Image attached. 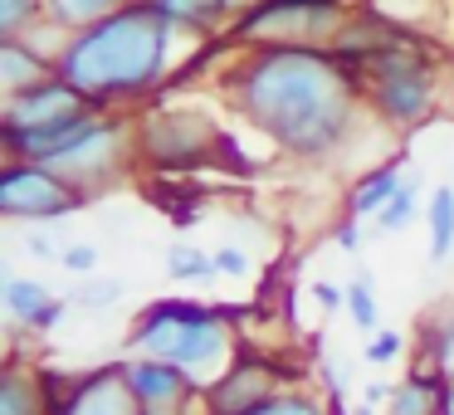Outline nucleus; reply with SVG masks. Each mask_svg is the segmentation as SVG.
I'll use <instances>...</instances> for the list:
<instances>
[{"mask_svg":"<svg viewBox=\"0 0 454 415\" xmlns=\"http://www.w3.org/2000/svg\"><path fill=\"white\" fill-rule=\"evenodd\" d=\"M230 93L259 132L294 157H327L352 128L356 69L317 44H264L230 79Z\"/></svg>","mask_w":454,"mask_h":415,"instance_id":"f257e3e1","label":"nucleus"},{"mask_svg":"<svg viewBox=\"0 0 454 415\" xmlns=\"http://www.w3.org/2000/svg\"><path fill=\"white\" fill-rule=\"evenodd\" d=\"M171 25L157 11V0H132L122 11H113L108 20L79 30L59 50V79H69L83 98H93V108H103L108 98H128L142 93L161 79L167 69V44Z\"/></svg>","mask_w":454,"mask_h":415,"instance_id":"f03ea898","label":"nucleus"},{"mask_svg":"<svg viewBox=\"0 0 454 415\" xmlns=\"http://www.w3.org/2000/svg\"><path fill=\"white\" fill-rule=\"evenodd\" d=\"M132 342L157 362H171L200 381H215V366L230 356V323L206 303H152L132 327Z\"/></svg>","mask_w":454,"mask_h":415,"instance_id":"7ed1b4c3","label":"nucleus"},{"mask_svg":"<svg viewBox=\"0 0 454 415\" xmlns=\"http://www.w3.org/2000/svg\"><path fill=\"white\" fill-rule=\"evenodd\" d=\"M372 74V98L381 108V118H391L395 128H411V122H425L434 108V74L430 59L420 54V40L415 35H395L386 50H376L372 59L362 64Z\"/></svg>","mask_w":454,"mask_h":415,"instance_id":"20e7f679","label":"nucleus"},{"mask_svg":"<svg viewBox=\"0 0 454 415\" xmlns=\"http://www.w3.org/2000/svg\"><path fill=\"white\" fill-rule=\"evenodd\" d=\"M89 206L79 186H69V176H59L54 167L40 161H15L0 171V215L5 220H59Z\"/></svg>","mask_w":454,"mask_h":415,"instance_id":"39448f33","label":"nucleus"},{"mask_svg":"<svg viewBox=\"0 0 454 415\" xmlns=\"http://www.w3.org/2000/svg\"><path fill=\"white\" fill-rule=\"evenodd\" d=\"M342 0H259L239 20V40L264 44H317L337 30Z\"/></svg>","mask_w":454,"mask_h":415,"instance_id":"423d86ee","label":"nucleus"},{"mask_svg":"<svg viewBox=\"0 0 454 415\" xmlns=\"http://www.w3.org/2000/svg\"><path fill=\"white\" fill-rule=\"evenodd\" d=\"M93 113V98H83L69 79H44L25 93H11L5 103V118H0V132H44V128H64V122Z\"/></svg>","mask_w":454,"mask_h":415,"instance_id":"0eeeda50","label":"nucleus"},{"mask_svg":"<svg viewBox=\"0 0 454 415\" xmlns=\"http://www.w3.org/2000/svg\"><path fill=\"white\" fill-rule=\"evenodd\" d=\"M269 395H278V366L269 356H235L230 372H220L215 381L206 386V405L210 415H245L254 405H264Z\"/></svg>","mask_w":454,"mask_h":415,"instance_id":"6e6552de","label":"nucleus"},{"mask_svg":"<svg viewBox=\"0 0 454 415\" xmlns=\"http://www.w3.org/2000/svg\"><path fill=\"white\" fill-rule=\"evenodd\" d=\"M215 142L220 137L196 113H161V118H147V128H142V147L157 167H196L210 157Z\"/></svg>","mask_w":454,"mask_h":415,"instance_id":"1a4fd4ad","label":"nucleus"},{"mask_svg":"<svg viewBox=\"0 0 454 415\" xmlns=\"http://www.w3.org/2000/svg\"><path fill=\"white\" fill-rule=\"evenodd\" d=\"M59 415H142V401L128 381V366H98L69 386Z\"/></svg>","mask_w":454,"mask_h":415,"instance_id":"9d476101","label":"nucleus"},{"mask_svg":"<svg viewBox=\"0 0 454 415\" xmlns=\"http://www.w3.org/2000/svg\"><path fill=\"white\" fill-rule=\"evenodd\" d=\"M128 381L137 391L142 411H181L196 391V376L181 372L171 362H157V356H142V362L128 366Z\"/></svg>","mask_w":454,"mask_h":415,"instance_id":"9b49d317","label":"nucleus"},{"mask_svg":"<svg viewBox=\"0 0 454 415\" xmlns=\"http://www.w3.org/2000/svg\"><path fill=\"white\" fill-rule=\"evenodd\" d=\"M5 308H11L15 323H30V327H54L64 313V303L40 278H5Z\"/></svg>","mask_w":454,"mask_h":415,"instance_id":"f8f14e48","label":"nucleus"},{"mask_svg":"<svg viewBox=\"0 0 454 415\" xmlns=\"http://www.w3.org/2000/svg\"><path fill=\"white\" fill-rule=\"evenodd\" d=\"M0 74H5V89L11 93H25V89H35V83L54 79L59 64H44L30 44H20V35H11V40L0 44Z\"/></svg>","mask_w":454,"mask_h":415,"instance_id":"ddd939ff","label":"nucleus"},{"mask_svg":"<svg viewBox=\"0 0 454 415\" xmlns=\"http://www.w3.org/2000/svg\"><path fill=\"white\" fill-rule=\"evenodd\" d=\"M0 415H50L40 372H20V366H11V372L0 376Z\"/></svg>","mask_w":454,"mask_h":415,"instance_id":"4468645a","label":"nucleus"},{"mask_svg":"<svg viewBox=\"0 0 454 415\" xmlns=\"http://www.w3.org/2000/svg\"><path fill=\"white\" fill-rule=\"evenodd\" d=\"M440 395H444V376L411 372L401 386H391V411L386 415H440Z\"/></svg>","mask_w":454,"mask_h":415,"instance_id":"2eb2a0df","label":"nucleus"},{"mask_svg":"<svg viewBox=\"0 0 454 415\" xmlns=\"http://www.w3.org/2000/svg\"><path fill=\"white\" fill-rule=\"evenodd\" d=\"M44 11L59 30H89V25L108 20L113 11H122V0H44Z\"/></svg>","mask_w":454,"mask_h":415,"instance_id":"dca6fc26","label":"nucleus"},{"mask_svg":"<svg viewBox=\"0 0 454 415\" xmlns=\"http://www.w3.org/2000/svg\"><path fill=\"white\" fill-rule=\"evenodd\" d=\"M401 181H405V176H401L395 167L372 171V176L356 186V196H352V215H381V206L395 196V191H401Z\"/></svg>","mask_w":454,"mask_h":415,"instance_id":"f3484780","label":"nucleus"},{"mask_svg":"<svg viewBox=\"0 0 454 415\" xmlns=\"http://www.w3.org/2000/svg\"><path fill=\"white\" fill-rule=\"evenodd\" d=\"M454 249V186H440L430 196V259H444Z\"/></svg>","mask_w":454,"mask_h":415,"instance_id":"a211bd4d","label":"nucleus"},{"mask_svg":"<svg viewBox=\"0 0 454 415\" xmlns=\"http://www.w3.org/2000/svg\"><path fill=\"white\" fill-rule=\"evenodd\" d=\"M167 274L176 278V284H206V278H215V254H206V249H196V245H171Z\"/></svg>","mask_w":454,"mask_h":415,"instance_id":"6ab92c4d","label":"nucleus"},{"mask_svg":"<svg viewBox=\"0 0 454 415\" xmlns=\"http://www.w3.org/2000/svg\"><path fill=\"white\" fill-rule=\"evenodd\" d=\"M235 0H157V11L176 25H215L220 15H230Z\"/></svg>","mask_w":454,"mask_h":415,"instance_id":"aec40b11","label":"nucleus"},{"mask_svg":"<svg viewBox=\"0 0 454 415\" xmlns=\"http://www.w3.org/2000/svg\"><path fill=\"white\" fill-rule=\"evenodd\" d=\"M122 303V284L118 278H83L79 284V294H74V308L79 313H93V317H103V313H113V308Z\"/></svg>","mask_w":454,"mask_h":415,"instance_id":"412c9836","label":"nucleus"},{"mask_svg":"<svg viewBox=\"0 0 454 415\" xmlns=\"http://www.w3.org/2000/svg\"><path fill=\"white\" fill-rule=\"evenodd\" d=\"M415 206H420V186H415V176H405L401 191L381 206V220H376V225H381L386 235H391V230H405L415 220Z\"/></svg>","mask_w":454,"mask_h":415,"instance_id":"4be33fe9","label":"nucleus"},{"mask_svg":"<svg viewBox=\"0 0 454 415\" xmlns=\"http://www.w3.org/2000/svg\"><path fill=\"white\" fill-rule=\"evenodd\" d=\"M245 415H327V411H323V401H317L313 391H278V395H269L264 405H254V411H245Z\"/></svg>","mask_w":454,"mask_h":415,"instance_id":"5701e85b","label":"nucleus"},{"mask_svg":"<svg viewBox=\"0 0 454 415\" xmlns=\"http://www.w3.org/2000/svg\"><path fill=\"white\" fill-rule=\"evenodd\" d=\"M347 308H352V323L356 327H376V298H372V278H356L347 288Z\"/></svg>","mask_w":454,"mask_h":415,"instance_id":"b1692460","label":"nucleus"},{"mask_svg":"<svg viewBox=\"0 0 454 415\" xmlns=\"http://www.w3.org/2000/svg\"><path fill=\"white\" fill-rule=\"evenodd\" d=\"M35 11H40V0H0V35H5V40L20 35Z\"/></svg>","mask_w":454,"mask_h":415,"instance_id":"393cba45","label":"nucleus"},{"mask_svg":"<svg viewBox=\"0 0 454 415\" xmlns=\"http://www.w3.org/2000/svg\"><path fill=\"white\" fill-rule=\"evenodd\" d=\"M401 352H405V337L401 333H376L372 342H366V362H376V366L391 362V356H401Z\"/></svg>","mask_w":454,"mask_h":415,"instance_id":"a878e982","label":"nucleus"},{"mask_svg":"<svg viewBox=\"0 0 454 415\" xmlns=\"http://www.w3.org/2000/svg\"><path fill=\"white\" fill-rule=\"evenodd\" d=\"M59 264L69 269V274H83V278H89L93 269H98V249H93V245H69Z\"/></svg>","mask_w":454,"mask_h":415,"instance_id":"bb28decb","label":"nucleus"},{"mask_svg":"<svg viewBox=\"0 0 454 415\" xmlns=\"http://www.w3.org/2000/svg\"><path fill=\"white\" fill-rule=\"evenodd\" d=\"M215 274H225V278H245V274H249V259H245V249H235V245L215 249Z\"/></svg>","mask_w":454,"mask_h":415,"instance_id":"cd10ccee","label":"nucleus"},{"mask_svg":"<svg viewBox=\"0 0 454 415\" xmlns=\"http://www.w3.org/2000/svg\"><path fill=\"white\" fill-rule=\"evenodd\" d=\"M313 298H317V308H323V313H337L347 294H342V288H333L327 278H317V284H313Z\"/></svg>","mask_w":454,"mask_h":415,"instance_id":"c85d7f7f","label":"nucleus"},{"mask_svg":"<svg viewBox=\"0 0 454 415\" xmlns=\"http://www.w3.org/2000/svg\"><path fill=\"white\" fill-rule=\"evenodd\" d=\"M337 249H347V254H356V249H362V225H356V220H347V225H337Z\"/></svg>","mask_w":454,"mask_h":415,"instance_id":"c756f323","label":"nucleus"},{"mask_svg":"<svg viewBox=\"0 0 454 415\" xmlns=\"http://www.w3.org/2000/svg\"><path fill=\"white\" fill-rule=\"evenodd\" d=\"M25 245H30V254H40V259L54 254V239L44 235V230H30V235H25Z\"/></svg>","mask_w":454,"mask_h":415,"instance_id":"7c9ffc66","label":"nucleus"},{"mask_svg":"<svg viewBox=\"0 0 454 415\" xmlns=\"http://www.w3.org/2000/svg\"><path fill=\"white\" fill-rule=\"evenodd\" d=\"M440 415H454V376L444 381V395H440Z\"/></svg>","mask_w":454,"mask_h":415,"instance_id":"2f4dec72","label":"nucleus"}]
</instances>
